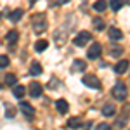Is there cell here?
I'll list each match as a JSON object with an SVG mask.
<instances>
[{
  "mask_svg": "<svg viewBox=\"0 0 130 130\" xmlns=\"http://www.w3.org/2000/svg\"><path fill=\"white\" fill-rule=\"evenodd\" d=\"M31 26H33V31L35 33H43L47 30V19H45V14H35L31 18Z\"/></svg>",
  "mask_w": 130,
  "mask_h": 130,
  "instance_id": "obj_1",
  "label": "cell"
},
{
  "mask_svg": "<svg viewBox=\"0 0 130 130\" xmlns=\"http://www.w3.org/2000/svg\"><path fill=\"white\" fill-rule=\"evenodd\" d=\"M111 95H113L116 101H125L127 99V85H125L123 82L115 83V87L111 89Z\"/></svg>",
  "mask_w": 130,
  "mask_h": 130,
  "instance_id": "obj_2",
  "label": "cell"
},
{
  "mask_svg": "<svg viewBox=\"0 0 130 130\" xmlns=\"http://www.w3.org/2000/svg\"><path fill=\"white\" fill-rule=\"evenodd\" d=\"M90 40H92V35H90L89 31H80V33H78V37H75L73 43H75V45H78V47H83V45H87Z\"/></svg>",
  "mask_w": 130,
  "mask_h": 130,
  "instance_id": "obj_3",
  "label": "cell"
},
{
  "mask_svg": "<svg viewBox=\"0 0 130 130\" xmlns=\"http://www.w3.org/2000/svg\"><path fill=\"white\" fill-rule=\"evenodd\" d=\"M83 85H87L90 89H101V80L95 76V75H87V76H83Z\"/></svg>",
  "mask_w": 130,
  "mask_h": 130,
  "instance_id": "obj_4",
  "label": "cell"
},
{
  "mask_svg": "<svg viewBox=\"0 0 130 130\" xmlns=\"http://www.w3.org/2000/svg\"><path fill=\"white\" fill-rule=\"evenodd\" d=\"M101 52H102V49H101V43H92L89 49V59H97L101 56Z\"/></svg>",
  "mask_w": 130,
  "mask_h": 130,
  "instance_id": "obj_5",
  "label": "cell"
},
{
  "mask_svg": "<svg viewBox=\"0 0 130 130\" xmlns=\"http://www.w3.org/2000/svg\"><path fill=\"white\" fill-rule=\"evenodd\" d=\"M42 92H43V89H42V85L38 82H31L30 83V95L31 97H40Z\"/></svg>",
  "mask_w": 130,
  "mask_h": 130,
  "instance_id": "obj_6",
  "label": "cell"
},
{
  "mask_svg": "<svg viewBox=\"0 0 130 130\" xmlns=\"http://www.w3.org/2000/svg\"><path fill=\"white\" fill-rule=\"evenodd\" d=\"M19 108H21V111L24 113V116H26V118H31V116L35 115V109H33V106H30L28 102H21Z\"/></svg>",
  "mask_w": 130,
  "mask_h": 130,
  "instance_id": "obj_7",
  "label": "cell"
},
{
  "mask_svg": "<svg viewBox=\"0 0 130 130\" xmlns=\"http://www.w3.org/2000/svg\"><path fill=\"white\" fill-rule=\"evenodd\" d=\"M18 38H19V33H18V30H10L9 33H7V37H5V42H7L9 45H14V43L18 42Z\"/></svg>",
  "mask_w": 130,
  "mask_h": 130,
  "instance_id": "obj_8",
  "label": "cell"
},
{
  "mask_svg": "<svg viewBox=\"0 0 130 130\" xmlns=\"http://www.w3.org/2000/svg\"><path fill=\"white\" fill-rule=\"evenodd\" d=\"M108 35H109L111 40H121V38H123V33H121L118 28H109Z\"/></svg>",
  "mask_w": 130,
  "mask_h": 130,
  "instance_id": "obj_9",
  "label": "cell"
},
{
  "mask_svg": "<svg viewBox=\"0 0 130 130\" xmlns=\"http://www.w3.org/2000/svg\"><path fill=\"white\" fill-rule=\"evenodd\" d=\"M127 70H128V61H120V62L115 66V71H116L118 75H123Z\"/></svg>",
  "mask_w": 130,
  "mask_h": 130,
  "instance_id": "obj_10",
  "label": "cell"
},
{
  "mask_svg": "<svg viewBox=\"0 0 130 130\" xmlns=\"http://www.w3.org/2000/svg\"><path fill=\"white\" fill-rule=\"evenodd\" d=\"M12 94H14V97H18V99H23V95L26 94V89H24L23 85H14V89H12Z\"/></svg>",
  "mask_w": 130,
  "mask_h": 130,
  "instance_id": "obj_11",
  "label": "cell"
},
{
  "mask_svg": "<svg viewBox=\"0 0 130 130\" xmlns=\"http://www.w3.org/2000/svg\"><path fill=\"white\" fill-rule=\"evenodd\" d=\"M87 68V64H85V61H82V59H76L75 62H73V66H71V71L75 73V71H83Z\"/></svg>",
  "mask_w": 130,
  "mask_h": 130,
  "instance_id": "obj_12",
  "label": "cell"
},
{
  "mask_svg": "<svg viewBox=\"0 0 130 130\" xmlns=\"http://www.w3.org/2000/svg\"><path fill=\"white\" fill-rule=\"evenodd\" d=\"M56 109L59 111V113H62V115L68 113V102H66L64 99H59L57 102H56Z\"/></svg>",
  "mask_w": 130,
  "mask_h": 130,
  "instance_id": "obj_13",
  "label": "cell"
},
{
  "mask_svg": "<svg viewBox=\"0 0 130 130\" xmlns=\"http://www.w3.org/2000/svg\"><path fill=\"white\" fill-rule=\"evenodd\" d=\"M23 14H24L23 9H16V10H12V12L9 14V19L12 21V23H16V21H19L21 18H23Z\"/></svg>",
  "mask_w": 130,
  "mask_h": 130,
  "instance_id": "obj_14",
  "label": "cell"
},
{
  "mask_svg": "<svg viewBox=\"0 0 130 130\" xmlns=\"http://www.w3.org/2000/svg\"><path fill=\"white\" fill-rule=\"evenodd\" d=\"M115 113H116V108H115L113 104H106V106L102 108V115H104V116H113Z\"/></svg>",
  "mask_w": 130,
  "mask_h": 130,
  "instance_id": "obj_15",
  "label": "cell"
},
{
  "mask_svg": "<svg viewBox=\"0 0 130 130\" xmlns=\"http://www.w3.org/2000/svg\"><path fill=\"white\" fill-rule=\"evenodd\" d=\"M30 73H31V75H35V76L42 75V66L38 64V62H31V66H30Z\"/></svg>",
  "mask_w": 130,
  "mask_h": 130,
  "instance_id": "obj_16",
  "label": "cell"
},
{
  "mask_svg": "<svg viewBox=\"0 0 130 130\" xmlns=\"http://www.w3.org/2000/svg\"><path fill=\"white\" fill-rule=\"evenodd\" d=\"M47 47H49V42L47 40H38L35 43V50H37V52H43Z\"/></svg>",
  "mask_w": 130,
  "mask_h": 130,
  "instance_id": "obj_17",
  "label": "cell"
},
{
  "mask_svg": "<svg viewBox=\"0 0 130 130\" xmlns=\"http://www.w3.org/2000/svg\"><path fill=\"white\" fill-rule=\"evenodd\" d=\"M106 7H108V2H104V0H97V2L94 4V10H97V12L106 10Z\"/></svg>",
  "mask_w": 130,
  "mask_h": 130,
  "instance_id": "obj_18",
  "label": "cell"
},
{
  "mask_svg": "<svg viewBox=\"0 0 130 130\" xmlns=\"http://www.w3.org/2000/svg\"><path fill=\"white\" fill-rule=\"evenodd\" d=\"M92 24H94V28H95V30H104V28H106V24H104V21L101 19V18H95V19L92 21Z\"/></svg>",
  "mask_w": 130,
  "mask_h": 130,
  "instance_id": "obj_19",
  "label": "cell"
},
{
  "mask_svg": "<svg viewBox=\"0 0 130 130\" xmlns=\"http://www.w3.org/2000/svg\"><path fill=\"white\" fill-rule=\"evenodd\" d=\"M56 42H57V45H62L64 42H66V37H64V31H56Z\"/></svg>",
  "mask_w": 130,
  "mask_h": 130,
  "instance_id": "obj_20",
  "label": "cell"
},
{
  "mask_svg": "<svg viewBox=\"0 0 130 130\" xmlns=\"http://www.w3.org/2000/svg\"><path fill=\"white\" fill-rule=\"evenodd\" d=\"M109 5L113 10H120L121 9V0H109Z\"/></svg>",
  "mask_w": 130,
  "mask_h": 130,
  "instance_id": "obj_21",
  "label": "cell"
},
{
  "mask_svg": "<svg viewBox=\"0 0 130 130\" xmlns=\"http://www.w3.org/2000/svg\"><path fill=\"white\" fill-rule=\"evenodd\" d=\"M68 127H70V128H78V127H80V120H78V118H71V120L68 121Z\"/></svg>",
  "mask_w": 130,
  "mask_h": 130,
  "instance_id": "obj_22",
  "label": "cell"
},
{
  "mask_svg": "<svg viewBox=\"0 0 130 130\" xmlns=\"http://www.w3.org/2000/svg\"><path fill=\"white\" fill-rule=\"evenodd\" d=\"M121 54H123V49H121V47H113V49H111V56H113V57H120Z\"/></svg>",
  "mask_w": 130,
  "mask_h": 130,
  "instance_id": "obj_23",
  "label": "cell"
},
{
  "mask_svg": "<svg viewBox=\"0 0 130 130\" xmlns=\"http://www.w3.org/2000/svg\"><path fill=\"white\" fill-rule=\"evenodd\" d=\"M16 82H18V78H16L14 75H10V73L5 76V83H7V85H16Z\"/></svg>",
  "mask_w": 130,
  "mask_h": 130,
  "instance_id": "obj_24",
  "label": "cell"
},
{
  "mask_svg": "<svg viewBox=\"0 0 130 130\" xmlns=\"http://www.w3.org/2000/svg\"><path fill=\"white\" fill-rule=\"evenodd\" d=\"M7 66H9V57L7 56H0V70L7 68Z\"/></svg>",
  "mask_w": 130,
  "mask_h": 130,
  "instance_id": "obj_25",
  "label": "cell"
},
{
  "mask_svg": "<svg viewBox=\"0 0 130 130\" xmlns=\"http://www.w3.org/2000/svg\"><path fill=\"white\" fill-rule=\"evenodd\" d=\"M95 130H111V125H108V123H99L95 127Z\"/></svg>",
  "mask_w": 130,
  "mask_h": 130,
  "instance_id": "obj_26",
  "label": "cell"
},
{
  "mask_svg": "<svg viewBox=\"0 0 130 130\" xmlns=\"http://www.w3.org/2000/svg\"><path fill=\"white\" fill-rule=\"evenodd\" d=\"M7 116H9V118H12V116H14V109L10 108L9 104H7Z\"/></svg>",
  "mask_w": 130,
  "mask_h": 130,
  "instance_id": "obj_27",
  "label": "cell"
},
{
  "mask_svg": "<svg viewBox=\"0 0 130 130\" xmlns=\"http://www.w3.org/2000/svg\"><path fill=\"white\" fill-rule=\"evenodd\" d=\"M90 127H92V123H90V121H87V123L83 125V130H90Z\"/></svg>",
  "mask_w": 130,
  "mask_h": 130,
  "instance_id": "obj_28",
  "label": "cell"
},
{
  "mask_svg": "<svg viewBox=\"0 0 130 130\" xmlns=\"http://www.w3.org/2000/svg\"><path fill=\"white\" fill-rule=\"evenodd\" d=\"M125 2H127V4H130V0H125Z\"/></svg>",
  "mask_w": 130,
  "mask_h": 130,
  "instance_id": "obj_29",
  "label": "cell"
},
{
  "mask_svg": "<svg viewBox=\"0 0 130 130\" xmlns=\"http://www.w3.org/2000/svg\"><path fill=\"white\" fill-rule=\"evenodd\" d=\"M30 2H37V0H30Z\"/></svg>",
  "mask_w": 130,
  "mask_h": 130,
  "instance_id": "obj_30",
  "label": "cell"
},
{
  "mask_svg": "<svg viewBox=\"0 0 130 130\" xmlns=\"http://www.w3.org/2000/svg\"><path fill=\"white\" fill-rule=\"evenodd\" d=\"M0 18H2V14H0Z\"/></svg>",
  "mask_w": 130,
  "mask_h": 130,
  "instance_id": "obj_31",
  "label": "cell"
}]
</instances>
